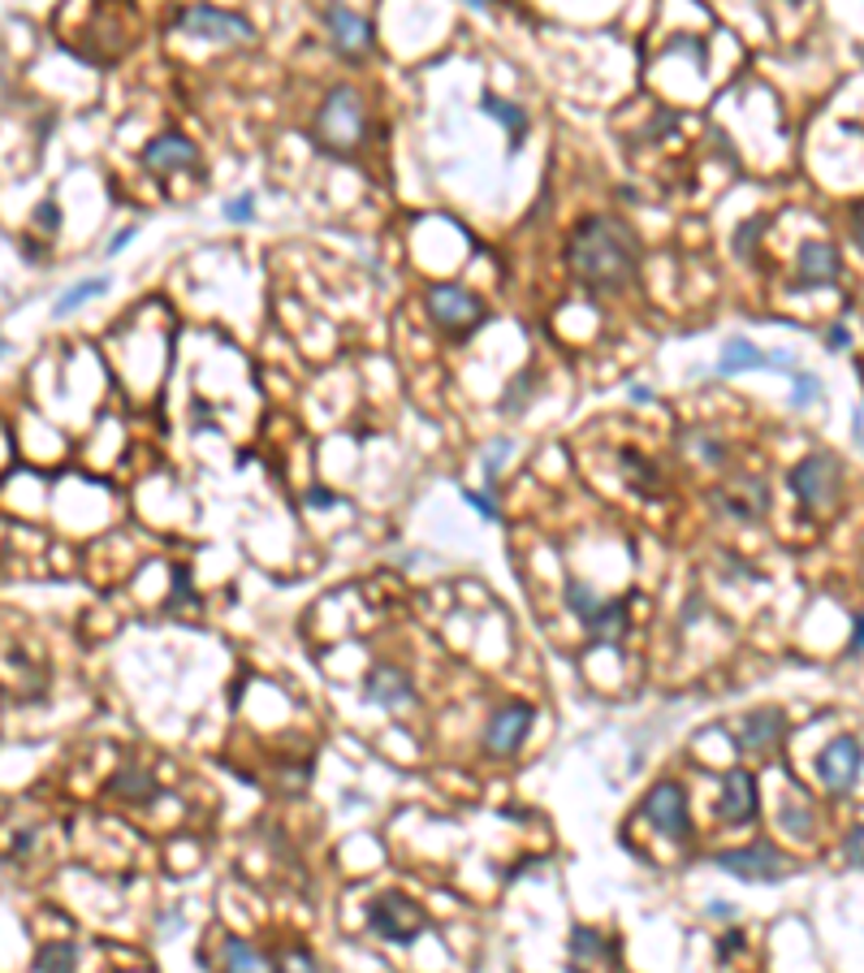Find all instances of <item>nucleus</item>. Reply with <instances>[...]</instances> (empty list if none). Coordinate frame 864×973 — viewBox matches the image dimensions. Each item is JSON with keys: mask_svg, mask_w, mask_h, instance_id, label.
<instances>
[{"mask_svg": "<svg viewBox=\"0 0 864 973\" xmlns=\"http://www.w3.org/2000/svg\"><path fill=\"white\" fill-rule=\"evenodd\" d=\"M567 265L588 290L618 294L640 273V243L618 217H584L567 243Z\"/></svg>", "mask_w": 864, "mask_h": 973, "instance_id": "nucleus-1", "label": "nucleus"}, {"mask_svg": "<svg viewBox=\"0 0 864 973\" xmlns=\"http://www.w3.org/2000/svg\"><path fill=\"white\" fill-rule=\"evenodd\" d=\"M316 139L320 148L338 152V157H350L359 143H363V95L354 88H334L320 108H316Z\"/></svg>", "mask_w": 864, "mask_h": 973, "instance_id": "nucleus-2", "label": "nucleus"}, {"mask_svg": "<svg viewBox=\"0 0 864 973\" xmlns=\"http://www.w3.org/2000/svg\"><path fill=\"white\" fill-rule=\"evenodd\" d=\"M367 930L385 943H416L420 935H429V913L411 895L385 891L367 904Z\"/></svg>", "mask_w": 864, "mask_h": 973, "instance_id": "nucleus-3", "label": "nucleus"}, {"mask_svg": "<svg viewBox=\"0 0 864 973\" xmlns=\"http://www.w3.org/2000/svg\"><path fill=\"white\" fill-rule=\"evenodd\" d=\"M786 485H791V494L799 498L804 511H821V507H830V502L839 498V485H843L839 459L826 454V450H817V454H808V459H799V463L791 467Z\"/></svg>", "mask_w": 864, "mask_h": 973, "instance_id": "nucleus-4", "label": "nucleus"}, {"mask_svg": "<svg viewBox=\"0 0 864 973\" xmlns=\"http://www.w3.org/2000/svg\"><path fill=\"white\" fill-rule=\"evenodd\" d=\"M567 606H571L575 619L584 623V632L593 640H605V645L622 640V632H627V602L622 598H597L593 589L571 584L567 589Z\"/></svg>", "mask_w": 864, "mask_h": 973, "instance_id": "nucleus-5", "label": "nucleus"}, {"mask_svg": "<svg viewBox=\"0 0 864 973\" xmlns=\"http://www.w3.org/2000/svg\"><path fill=\"white\" fill-rule=\"evenodd\" d=\"M640 813H644V818L657 826V835H666V839H675V844L691 839L688 792H684L675 779L653 784V788H649V797H644V804H640Z\"/></svg>", "mask_w": 864, "mask_h": 973, "instance_id": "nucleus-6", "label": "nucleus"}, {"mask_svg": "<svg viewBox=\"0 0 864 973\" xmlns=\"http://www.w3.org/2000/svg\"><path fill=\"white\" fill-rule=\"evenodd\" d=\"M429 312L432 321L441 325V329H449V334H471L476 325H484V303L471 294V290H463V286H454V281H441V286H432L429 290Z\"/></svg>", "mask_w": 864, "mask_h": 973, "instance_id": "nucleus-7", "label": "nucleus"}, {"mask_svg": "<svg viewBox=\"0 0 864 973\" xmlns=\"http://www.w3.org/2000/svg\"><path fill=\"white\" fill-rule=\"evenodd\" d=\"M177 26H182L186 35H195V39H217V44H252V39H256V31H252L247 18L225 13V9H212V4H190V9H182Z\"/></svg>", "mask_w": 864, "mask_h": 973, "instance_id": "nucleus-8", "label": "nucleus"}, {"mask_svg": "<svg viewBox=\"0 0 864 973\" xmlns=\"http://www.w3.org/2000/svg\"><path fill=\"white\" fill-rule=\"evenodd\" d=\"M713 866L726 870V874H735V879H744V883H778V879L791 874V861H786L778 848H770V844H752V848L717 853Z\"/></svg>", "mask_w": 864, "mask_h": 973, "instance_id": "nucleus-9", "label": "nucleus"}, {"mask_svg": "<svg viewBox=\"0 0 864 973\" xmlns=\"http://www.w3.org/2000/svg\"><path fill=\"white\" fill-rule=\"evenodd\" d=\"M709 507H713L717 516H726V520H739V524L761 520L766 507H770V485L757 480V476H748V480H731V485H722V489L709 494Z\"/></svg>", "mask_w": 864, "mask_h": 973, "instance_id": "nucleus-10", "label": "nucleus"}, {"mask_svg": "<svg viewBox=\"0 0 864 973\" xmlns=\"http://www.w3.org/2000/svg\"><path fill=\"white\" fill-rule=\"evenodd\" d=\"M861 740H852V735H834L821 753H817V775H821V784L830 788V792H848L856 779H861Z\"/></svg>", "mask_w": 864, "mask_h": 973, "instance_id": "nucleus-11", "label": "nucleus"}, {"mask_svg": "<svg viewBox=\"0 0 864 973\" xmlns=\"http://www.w3.org/2000/svg\"><path fill=\"white\" fill-rule=\"evenodd\" d=\"M325 26H329V39L342 57H367L372 53V26L363 13L346 9V4H329L325 9Z\"/></svg>", "mask_w": 864, "mask_h": 973, "instance_id": "nucleus-12", "label": "nucleus"}, {"mask_svg": "<svg viewBox=\"0 0 864 973\" xmlns=\"http://www.w3.org/2000/svg\"><path fill=\"white\" fill-rule=\"evenodd\" d=\"M532 722H536L532 706H523V702L502 706L498 714H493L489 731H484V749H489V753H502V757H506V753H515V749H523V740H527Z\"/></svg>", "mask_w": 864, "mask_h": 973, "instance_id": "nucleus-13", "label": "nucleus"}, {"mask_svg": "<svg viewBox=\"0 0 864 973\" xmlns=\"http://www.w3.org/2000/svg\"><path fill=\"white\" fill-rule=\"evenodd\" d=\"M839 281V247L826 243V239H808L799 247V260H795V290H808V286H834Z\"/></svg>", "mask_w": 864, "mask_h": 973, "instance_id": "nucleus-14", "label": "nucleus"}, {"mask_svg": "<svg viewBox=\"0 0 864 973\" xmlns=\"http://www.w3.org/2000/svg\"><path fill=\"white\" fill-rule=\"evenodd\" d=\"M717 818L731 826H744L757 818V775L752 771H731L722 779V800H717Z\"/></svg>", "mask_w": 864, "mask_h": 973, "instance_id": "nucleus-15", "label": "nucleus"}, {"mask_svg": "<svg viewBox=\"0 0 864 973\" xmlns=\"http://www.w3.org/2000/svg\"><path fill=\"white\" fill-rule=\"evenodd\" d=\"M363 697H367L372 706H385V709H407L411 702H416L407 671H398L394 662H381V667L367 671V680H363Z\"/></svg>", "mask_w": 864, "mask_h": 973, "instance_id": "nucleus-16", "label": "nucleus"}, {"mask_svg": "<svg viewBox=\"0 0 864 973\" xmlns=\"http://www.w3.org/2000/svg\"><path fill=\"white\" fill-rule=\"evenodd\" d=\"M778 735H782V709L774 706L748 709L744 722H739V731H735V749H739V753H766V749L778 744Z\"/></svg>", "mask_w": 864, "mask_h": 973, "instance_id": "nucleus-17", "label": "nucleus"}, {"mask_svg": "<svg viewBox=\"0 0 864 973\" xmlns=\"http://www.w3.org/2000/svg\"><path fill=\"white\" fill-rule=\"evenodd\" d=\"M199 161V152H195V143L190 139H182V135H161V139H152L148 148H143V165L148 170H156V174H170V170H190Z\"/></svg>", "mask_w": 864, "mask_h": 973, "instance_id": "nucleus-18", "label": "nucleus"}, {"mask_svg": "<svg viewBox=\"0 0 864 973\" xmlns=\"http://www.w3.org/2000/svg\"><path fill=\"white\" fill-rule=\"evenodd\" d=\"M618 467H622V476H627V485H631L635 494H644V498H662V472H657L644 454L622 450V454H618Z\"/></svg>", "mask_w": 864, "mask_h": 973, "instance_id": "nucleus-19", "label": "nucleus"}, {"mask_svg": "<svg viewBox=\"0 0 864 973\" xmlns=\"http://www.w3.org/2000/svg\"><path fill=\"white\" fill-rule=\"evenodd\" d=\"M770 359L757 351L748 338H731L726 347H722V355H717V372L722 377H735V372H748V368H766Z\"/></svg>", "mask_w": 864, "mask_h": 973, "instance_id": "nucleus-20", "label": "nucleus"}, {"mask_svg": "<svg viewBox=\"0 0 864 973\" xmlns=\"http://www.w3.org/2000/svg\"><path fill=\"white\" fill-rule=\"evenodd\" d=\"M108 792L126 800H152L156 797V779H152V771H143V766H126L121 775H113Z\"/></svg>", "mask_w": 864, "mask_h": 973, "instance_id": "nucleus-21", "label": "nucleus"}, {"mask_svg": "<svg viewBox=\"0 0 864 973\" xmlns=\"http://www.w3.org/2000/svg\"><path fill=\"white\" fill-rule=\"evenodd\" d=\"M571 961H614V965H618V948H614L605 935L580 926V930L571 935Z\"/></svg>", "mask_w": 864, "mask_h": 973, "instance_id": "nucleus-22", "label": "nucleus"}, {"mask_svg": "<svg viewBox=\"0 0 864 973\" xmlns=\"http://www.w3.org/2000/svg\"><path fill=\"white\" fill-rule=\"evenodd\" d=\"M221 961H225V970H272V957H268V952H259V948H252V943H247V939H238V935H230V939H225Z\"/></svg>", "mask_w": 864, "mask_h": 973, "instance_id": "nucleus-23", "label": "nucleus"}, {"mask_svg": "<svg viewBox=\"0 0 864 973\" xmlns=\"http://www.w3.org/2000/svg\"><path fill=\"white\" fill-rule=\"evenodd\" d=\"M484 113L489 117H498L506 130H511V143H523V135H527V113L523 108H515L511 100H498V95H484Z\"/></svg>", "mask_w": 864, "mask_h": 973, "instance_id": "nucleus-24", "label": "nucleus"}, {"mask_svg": "<svg viewBox=\"0 0 864 973\" xmlns=\"http://www.w3.org/2000/svg\"><path fill=\"white\" fill-rule=\"evenodd\" d=\"M79 965V948L74 943H44L35 952V970H74Z\"/></svg>", "mask_w": 864, "mask_h": 973, "instance_id": "nucleus-25", "label": "nucleus"}, {"mask_svg": "<svg viewBox=\"0 0 864 973\" xmlns=\"http://www.w3.org/2000/svg\"><path fill=\"white\" fill-rule=\"evenodd\" d=\"M104 290H108V277H91V281H83V286L66 290V294L57 299V308H52V312H57V316H70L79 303H86V299H100Z\"/></svg>", "mask_w": 864, "mask_h": 973, "instance_id": "nucleus-26", "label": "nucleus"}, {"mask_svg": "<svg viewBox=\"0 0 864 973\" xmlns=\"http://www.w3.org/2000/svg\"><path fill=\"white\" fill-rule=\"evenodd\" d=\"M778 822H782L795 839H813V818H808V813H799V809H782Z\"/></svg>", "mask_w": 864, "mask_h": 973, "instance_id": "nucleus-27", "label": "nucleus"}, {"mask_svg": "<svg viewBox=\"0 0 864 973\" xmlns=\"http://www.w3.org/2000/svg\"><path fill=\"white\" fill-rule=\"evenodd\" d=\"M252 217H256V199H252V195H238V199H230V204H225V221L247 225Z\"/></svg>", "mask_w": 864, "mask_h": 973, "instance_id": "nucleus-28", "label": "nucleus"}, {"mask_svg": "<svg viewBox=\"0 0 864 973\" xmlns=\"http://www.w3.org/2000/svg\"><path fill=\"white\" fill-rule=\"evenodd\" d=\"M821 394V385H817V377H795V390H791V403L795 407H804V403H813Z\"/></svg>", "mask_w": 864, "mask_h": 973, "instance_id": "nucleus-29", "label": "nucleus"}, {"mask_svg": "<svg viewBox=\"0 0 864 973\" xmlns=\"http://www.w3.org/2000/svg\"><path fill=\"white\" fill-rule=\"evenodd\" d=\"M35 225L39 230H48V234H57V225H61V208L48 199V204H39V212H35Z\"/></svg>", "mask_w": 864, "mask_h": 973, "instance_id": "nucleus-30", "label": "nucleus"}, {"mask_svg": "<svg viewBox=\"0 0 864 973\" xmlns=\"http://www.w3.org/2000/svg\"><path fill=\"white\" fill-rule=\"evenodd\" d=\"M511 450H515L511 442H493V445H489V454H484V472H489V480L498 476V463H506V459H511Z\"/></svg>", "mask_w": 864, "mask_h": 973, "instance_id": "nucleus-31", "label": "nucleus"}, {"mask_svg": "<svg viewBox=\"0 0 864 973\" xmlns=\"http://www.w3.org/2000/svg\"><path fill=\"white\" fill-rule=\"evenodd\" d=\"M696 454H700V459H704L709 467H717V463L726 459V454H722V442H717V438H696Z\"/></svg>", "mask_w": 864, "mask_h": 973, "instance_id": "nucleus-32", "label": "nucleus"}, {"mask_svg": "<svg viewBox=\"0 0 864 973\" xmlns=\"http://www.w3.org/2000/svg\"><path fill=\"white\" fill-rule=\"evenodd\" d=\"M761 225H766V221H761V217H757V221H748V225H744V230H739V239H735V252H739V256H744V260H748V256H752V239H757V230H761Z\"/></svg>", "mask_w": 864, "mask_h": 973, "instance_id": "nucleus-33", "label": "nucleus"}, {"mask_svg": "<svg viewBox=\"0 0 864 973\" xmlns=\"http://www.w3.org/2000/svg\"><path fill=\"white\" fill-rule=\"evenodd\" d=\"M463 502H467V507H476L484 520H493V516H498V511H493V502H489L484 494H471V489H467V494H463Z\"/></svg>", "mask_w": 864, "mask_h": 973, "instance_id": "nucleus-34", "label": "nucleus"}, {"mask_svg": "<svg viewBox=\"0 0 864 973\" xmlns=\"http://www.w3.org/2000/svg\"><path fill=\"white\" fill-rule=\"evenodd\" d=\"M852 239H856V247L864 252V199L852 208Z\"/></svg>", "mask_w": 864, "mask_h": 973, "instance_id": "nucleus-35", "label": "nucleus"}, {"mask_svg": "<svg viewBox=\"0 0 864 973\" xmlns=\"http://www.w3.org/2000/svg\"><path fill=\"white\" fill-rule=\"evenodd\" d=\"M173 589H177V593H173L170 611H177V606H182V602H186V571H182V567H177V571H173Z\"/></svg>", "mask_w": 864, "mask_h": 973, "instance_id": "nucleus-36", "label": "nucleus"}, {"mask_svg": "<svg viewBox=\"0 0 864 973\" xmlns=\"http://www.w3.org/2000/svg\"><path fill=\"white\" fill-rule=\"evenodd\" d=\"M130 239H135V225H130V230H117V234H113V243H108V256H117V252H121Z\"/></svg>", "mask_w": 864, "mask_h": 973, "instance_id": "nucleus-37", "label": "nucleus"}, {"mask_svg": "<svg viewBox=\"0 0 864 973\" xmlns=\"http://www.w3.org/2000/svg\"><path fill=\"white\" fill-rule=\"evenodd\" d=\"M307 502H312V507H338V498H334V494H325V489H312V494H307Z\"/></svg>", "mask_w": 864, "mask_h": 973, "instance_id": "nucleus-38", "label": "nucleus"}, {"mask_svg": "<svg viewBox=\"0 0 864 973\" xmlns=\"http://www.w3.org/2000/svg\"><path fill=\"white\" fill-rule=\"evenodd\" d=\"M852 653H864V615L856 619V627H852V645H848Z\"/></svg>", "mask_w": 864, "mask_h": 973, "instance_id": "nucleus-39", "label": "nucleus"}, {"mask_svg": "<svg viewBox=\"0 0 864 973\" xmlns=\"http://www.w3.org/2000/svg\"><path fill=\"white\" fill-rule=\"evenodd\" d=\"M843 343H848V329H843V325H834V329H830V347H834V351H839V347H843Z\"/></svg>", "mask_w": 864, "mask_h": 973, "instance_id": "nucleus-40", "label": "nucleus"}, {"mask_svg": "<svg viewBox=\"0 0 864 973\" xmlns=\"http://www.w3.org/2000/svg\"><path fill=\"white\" fill-rule=\"evenodd\" d=\"M631 398H635V403H653V394H649V390H640V385H631Z\"/></svg>", "mask_w": 864, "mask_h": 973, "instance_id": "nucleus-41", "label": "nucleus"}]
</instances>
